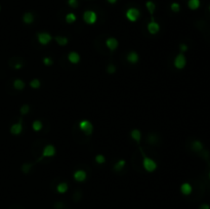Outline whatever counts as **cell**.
Instances as JSON below:
<instances>
[{
    "label": "cell",
    "mask_w": 210,
    "mask_h": 209,
    "mask_svg": "<svg viewBox=\"0 0 210 209\" xmlns=\"http://www.w3.org/2000/svg\"><path fill=\"white\" fill-rule=\"evenodd\" d=\"M142 166H144L145 170L150 173L155 172L158 168L157 162H156L154 159H152V158L146 156L144 153H142Z\"/></svg>",
    "instance_id": "1"
},
{
    "label": "cell",
    "mask_w": 210,
    "mask_h": 209,
    "mask_svg": "<svg viewBox=\"0 0 210 209\" xmlns=\"http://www.w3.org/2000/svg\"><path fill=\"white\" fill-rule=\"evenodd\" d=\"M79 129L85 135H91L93 132V124L89 120L83 119L79 122Z\"/></svg>",
    "instance_id": "2"
},
{
    "label": "cell",
    "mask_w": 210,
    "mask_h": 209,
    "mask_svg": "<svg viewBox=\"0 0 210 209\" xmlns=\"http://www.w3.org/2000/svg\"><path fill=\"white\" fill-rule=\"evenodd\" d=\"M125 17H126V19L128 20L129 22L134 23V22H136L138 19H140V12L135 7H130L126 10V12H125Z\"/></svg>",
    "instance_id": "3"
},
{
    "label": "cell",
    "mask_w": 210,
    "mask_h": 209,
    "mask_svg": "<svg viewBox=\"0 0 210 209\" xmlns=\"http://www.w3.org/2000/svg\"><path fill=\"white\" fill-rule=\"evenodd\" d=\"M83 21L87 25H94L97 21V15L93 10H86L83 13Z\"/></svg>",
    "instance_id": "4"
},
{
    "label": "cell",
    "mask_w": 210,
    "mask_h": 209,
    "mask_svg": "<svg viewBox=\"0 0 210 209\" xmlns=\"http://www.w3.org/2000/svg\"><path fill=\"white\" fill-rule=\"evenodd\" d=\"M173 65L177 70H182L185 66H187V59H185V55L184 53H178L175 57L173 61Z\"/></svg>",
    "instance_id": "5"
},
{
    "label": "cell",
    "mask_w": 210,
    "mask_h": 209,
    "mask_svg": "<svg viewBox=\"0 0 210 209\" xmlns=\"http://www.w3.org/2000/svg\"><path fill=\"white\" fill-rule=\"evenodd\" d=\"M52 36L49 34V33L46 32H41L37 34V40L41 45H47L49 44L51 41H52Z\"/></svg>",
    "instance_id": "6"
},
{
    "label": "cell",
    "mask_w": 210,
    "mask_h": 209,
    "mask_svg": "<svg viewBox=\"0 0 210 209\" xmlns=\"http://www.w3.org/2000/svg\"><path fill=\"white\" fill-rule=\"evenodd\" d=\"M57 153L55 147L53 144H47L44 147L43 151H42V158H50L53 157Z\"/></svg>",
    "instance_id": "7"
},
{
    "label": "cell",
    "mask_w": 210,
    "mask_h": 209,
    "mask_svg": "<svg viewBox=\"0 0 210 209\" xmlns=\"http://www.w3.org/2000/svg\"><path fill=\"white\" fill-rule=\"evenodd\" d=\"M147 29H148V32L151 35H156V34H158L160 31V25L157 23V22L152 20V21L148 24V26H147Z\"/></svg>",
    "instance_id": "8"
},
{
    "label": "cell",
    "mask_w": 210,
    "mask_h": 209,
    "mask_svg": "<svg viewBox=\"0 0 210 209\" xmlns=\"http://www.w3.org/2000/svg\"><path fill=\"white\" fill-rule=\"evenodd\" d=\"M106 45L111 52H115L119 46V41L115 37H109L106 39Z\"/></svg>",
    "instance_id": "9"
},
{
    "label": "cell",
    "mask_w": 210,
    "mask_h": 209,
    "mask_svg": "<svg viewBox=\"0 0 210 209\" xmlns=\"http://www.w3.org/2000/svg\"><path fill=\"white\" fill-rule=\"evenodd\" d=\"M73 177H74V179L76 181H78V183H83L87 179V173L86 171L83 169H78L74 172Z\"/></svg>",
    "instance_id": "10"
},
{
    "label": "cell",
    "mask_w": 210,
    "mask_h": 209,
    "mask_svg": "<svg viewBox=\"0 0 210 209\" xmlns=\"http://www.w3.org/2000/svg\"><path fill=\"white\" fill-rule=\"evenodd\" d=\"M22 131H23V121H22V119H20V121L17 123H15L12 125L10 133L13 135H19L22 133Z\"/></svg>",
    "instance_id": "11"
},
{
    "label": "cell",
    "mask_w": 210,
    "mask_h": 209,
    "mask_svg": "<svg viewBox=\"0 0 210 209\" xmlns=\"http://www.w3.org/2000/svg\"><path fill=\"white\" fill-rule=\"evenodd\" d=\"M80 60H81V57L77 52H70L68 53V61L70 62L73 65H77L79 64Z\"/></svg>",
    "instance_id": "12"
},
{
    "label": "cell",
    "mask_w": 210,
    "mask_h": 209,
    "mask_svg": "<svg viewBox=\"0 0 210 209\" xmlns=\"http://www.w3.org/2000/svg\"><path fill=\"white\" fill-rule=\"evenodd\" d=\"M126 60L128 63L132 64V65H135L136 63H137L138 61H140V55H138V53L136 52H130L127 53L126 55Z\"/></svg>",
    "instance_id": "13"
},
{
    "label": "cell",
    "mask_w": 210,
    "mask_h": 209,
    "mask_svg": "<svg viewBox=\"0 0 210 209\" xmlns=\"http://www.w3.org/2000/svg\"><path fill=\"white\" fill-rule=\"evenodd\" d=\"M180 192H182V194L185 195V196H189V195H191L192 192H193V187L189 183H184L180 186Z\"/></svg>",
    "instance_id": "14"
},
{
    "label": "cell",
    "mask_w": 210,
    "mask_h": 209,
    "mask_svg": "<svg viewBox=\"0 0 210 209\" xmlns=\"http://www.w3.org/2000/svg\"><path fill=\"white\" fill-rule=\"evenodd\" d=\"M130 136H131V139H132L134 142H136L137 144H140V141H142V132H140V131L138 130V129L131 130Z\"/></svg>",
    "instance_id": "15"
},
{
    "label": "cell",
    "mask_w": 210,
    "mask_h": 209,
    "mask_svg": "<svg viewBox=\"0 0 210 209\" xmlns=\"http://www.w3.org/2000/svg\"><path fill=\"white\" fill-rule=\"evenodd\" d=\"M34 20H35V17L32 12H26L25 15H23V22L26 24V25H31V24H33Z\"/></svg>",
    "instance_id": "16"
},
{
    "label": "cell",
    "mask_w": 210,
    "mask_h": 209,
    "mask_svg": "<svg viewBox=\"0 0 210 209\" xmlns=\"http://www.w3.org/2000/svg\"><path fill=\"white\" fill-rule=\"evenodd\" d=\"M125 165H126V161H125L124 159H120L114 164L113 169L118 172V171H121L122 169H123V168L125 167Z\"/></svg>",
    "instance_id": "17"
},
{
    "label": "cell",
    "mask_w": 210,
    "mask_h": 209,
    "mask_svg": "<svg viewBox=\"0 0 210 209\" xmlns=\"http://www.w3.org/2000/svg\"><path fill=\"white\" fill-rule=\"evenodd\" d=\"M201 5V1L200 0H189L187 1V6H189L190 9L192 10H196L200 7Z\"/></svg>",
    "instance_id": "18"
},
{
    "label": "cell",
    "mask_w": 210,
    "mask_h": 209,
    "mask_svg": "<svg viewBox=\"0 0 210 209\" xmlns=\"http://www.w3.org/2000/svg\"><path fill=\"white\" fill-rule=\"evenodd\" d=\"M54 40H55V42L61 46H65L69 43V39H68V37H66V36H60L59 35V36L54 37Z\"/></svg>",
    "instance_id": "19"
},
{
    "label": "cell",
    "mask_w": 210,
    "mask_h": 209,
    "mask_svg": "<svg viewBox=\"0 0 210 209\" xmlns=\"http://www.w3.org/2000/svg\"><path fill=\"white\" fill-rule=\"evenodd\" d=\"M13 87L17 90H23L26 87V83L22 79H15L13 81Z\"/></svg>",
    "instance_id": "20"
},
{
    "label": "cell",
    "mask_w": 210,
    "mask_h": 209,
    "mask_svg": "<svg viewBox=\"0 0 210 209\" xmlns=\"http://www.w3.org/2000/svg\"><path fill=\"white\" fill-rule=\"evenodd\" d=\"M203 149H204V146L200 141H194L192 143V150L195 151V152H201Z\"/></svg>",
    "instance_id": "21"
},
{
    "label": "cell",
    "mask_w": 210,
    "mask_h": 209,
    "mask_svg": "<svg viewBox=\"0 0 210 209\" xmlns=\"http://www.w3.org/2000/svg\"><path fill=\"white\" fill-rule=\"evenodd\" d=\"M68 189H69V186L67 183H60L57 186V191L60 194H65V193L68 191Z\"/></svg>",
    "instance_id": "22"
},
{
    "label": "cell",
    "mask_w": 210,
    "mask_h": 209,
    "mask_svg": "<svg viewBox=\"0 0 210 209\" xmlns=\"http://www.w3.org/2000/svg\"><path fill=\"white\" fill-rule=\"evenodd\" d=\"M32 128L34 131L38 132V131H40L43 128V124H42V122L40 120H34L32 123Z\"/></svg>",
    "instance_id": "23"
},
{
    "label": "cell",
    "mask_w": 210,
    "mask_h": 209,
    "mask_svg": "<svg viewBox=\"0 0 210 209\" xmlns=\"http://www.w3.org/2000/svg\"><path fill=\"white\" fill-rule=\"evenodd\" d=\"M65 20H66V22L68 24H73L77 21V17H76V15L74 12H69L68 15H66Z\"/></svg>",
    "instance_id": "24"
},
{
    "label": "cell",
    "mask_w": 210,
    "mask_h": 209,
    "mask_svg": "<svg viewBox=\"0 0 210 209\" xmlns=\"http://www.w3.org/2000/svg\"><path fill=\"white\" fill-rule=\"evenodd\" d=\"M146 7L148 8L149 12L151 13V15H152V20H154L153 15H154V12H155V9H156V5H155V3H154L153 1H148V2H147V3H146Z\"/></svg>",
    "instance_id": "25"
},
{
    "label": "cell",
    "mask_w": 210,
    "mask_h": 209,
    "mask_svg": "<svg viewBox=\"0 0 210 209\" xmlns=\"http://www.w3.org/2000/svg\"><path fill=\"white\" fill-rule=\"evenodd\" d=\"M30 86L33 89H38V88H40V86H41V82H40L39 79L34 78L30 81Z\"/></svg>",
    "instance_id": "26"
},
{
    "label": "cell",
    "mask_w": 210,
    "mask_h": 209,
    "mask_svg": "<svg viewBox=\"0 0 210 209\" xmlns=\"http://www.w3.org/2000/svg\"><path fill=\"white\" fill-rule=\"evenodd\" d=\"M94 160H95V162H97V164H100V165H102V164L106 163V157L102 154L97 155L94 158Z\"/></svg>",
    "instance_id": "27"
},
{
    "label": "cell",
    "mask_w": 210,
    "mask_h": 209,
    "mask_svg": "<svg viewBox=\"0 0 210 209\" xmlns=\"http://www.w3.org/2000/svg\"><path fill=\"white\" fill-rule=\"evenodd\" d=\"M30 111V106L29 104H23L20 109V112H21L22 115H27Z\"/></svg>",
    "instance_id": "28"
},
{
    "label": "cell",
    "mask_w": 210,
    "mask_h": 209,
    "mask_svg": "<svg viewBox=\"0 0 210 209\" xmlns=\"http://www.w3.org/2000/svg\"><path fill=\"white\" fill-rule=\"evenodd\" d=\"M170 8L173 12H178L180 10V5L177 3V2H173V3H171Z\"/></svg>",
    "instance_id": "29"
},
{
    "label": "cell",
    "mask_w": 210,
    "mask_h": 209,
    "mask_svg": "<svg viewBox=\"0 0 210 209\" xmlns=\"http://www.w3.org/2000/svg\"><path fill=\"white\" fill-rule=\"evenodd\" d=\"M43 65L44 66H47V67H49L51 66L53 64V61H52V59H50V57H44L43 59Z\"/></svg>",
    "instance_id": "30"
},
{
    "label": "cell",
    "mask_w": 210,
    "mask_h": 209,
    "mask_svg": "<svg viewBox=\"0 0 210 209\" xmlns=\"http://www.w3.org/2000/svg\"><path fill=\"white\" fill-rule=\"evenodd\" d=\"M68 4L72 8H76L78 6V0H68Z\"/></svg>",
    "instance_id": "31"
},
{
    "label": "cell",
    "mask_w": 210,
    "mask_h": 209,
    "mask_svg": "<svg viewBox=\"0 0 210 209\" xmlns=\"http://www.w3.org/2000/svg\"><path fill=\"white\" fill-rule=\"evenodd\" d=\"M107 72H108L109 74H114V73L116 72V67L114 65H109L108 68H107Z\"/></svg>",
    "instance_id": "32"
},
{
    "label": "cell",
    "mask_w": 210,
    "mask_h": 209,
    "mask_svg": "<svg viewBox=\"0 0 210 209\" xmlns=\"http://www.w3.org/2000/svg\"><path fill=\"white\" fill-rule=\"evenodd\" d=\"M187 49H189V47H187V44H185V43L179 44V50H180V52H182V53L187 52Z\"/></svg>",
    "instance_id": "33"
},
{
    "label": "cell",
    "mask_w": 210,
    "mask_h": 209,
    "mask_svg": "<svg viewBox=\"0 0 210 209\" xmlns=\"http://www.w3.org/2000/svg\"><path fill=\"white\" fill-rule=\"evenodd\" d=\"M199 209H210V205H208V204H201Z\"/></svg>",
    "instance_id": "34"
},
{
    "label": "cell",
    "mask_w": 210,
    "mask_h": 209,
    "mask_svg": "<svg viewBox=\"0 0 210 209\" xmlns=\"http://www.w3.org/2000/svg\"><path fill=\"white\" fill-rule=\"evenodd\" d=\"M23 67V64H17V65L15 66V69H21Z\"/></svg>",
    "instance_id": "35"
},
{
    "label": "cell",
    "mask_w": 210,
    "mask_h": 209,
    "mask_svg": "<svg viewBox=\"0 0 210 209\" xmlns=\"http://www.w3.org/2000/svg\"><path fill=\"white\" fill-rule=\"evenodd\" d=\"M107 1H108L109 3H111V4H115L116 2H117V0H107Z\"/></svg>",
    "instance_id": "36"
},
{
    "label": "cell",
    "mask_w": 210,
    "mask_h": 209,
    "mask_svg": "<svg viewBox=\"0 0 210 209\" xmlns=\"http://www.w3.org/2000/svg\"><path fill=\"white\" fill-rule=\"evenodd\" d=\"M209 179H210V171H209Z\"/></svg>",
    "instance_id": "37"
},
{
    "label": "cell",
    "mask_w": 210,
    "mask_h": 209,
    "mask_svg": "<svg viewBox=\"0 0 210 209\" xmlns=\"http://www.w3.org/2000/svg\"><path fill=\"white\" fill-rule=\"evenodd\" d=\"M209 12H210V5H209Z\"/></svg>",
    "instance_id": "38"
},
{
    "label": "cell",
    "mask_w": 210,
    "mask_h": 209,
    "mask_svg": "<svg viewBox=\"0 0 210 209\" xmlns=\"http://www.w3.org/2000/svg\"><path fill=\"white\" fill-rule=\"evenodd\" d=\"M0 9H1V6H0Z\"/></svg>",
    "instance_id": "39"
}]
</instances>
